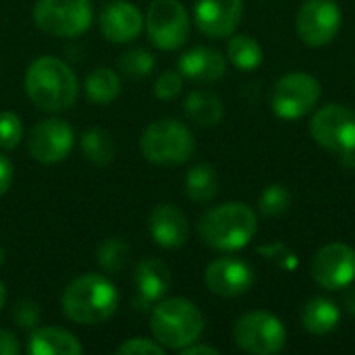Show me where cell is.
I'll return each instance as SVG.
<instances>
[{"label":"cell","instance_id":"cell-3","mask_svg":"<svg viewBox=\"0 0 355 355\" xmlns=\"http://www.w3.org/2000/svg\"><path fill=\"white\" fill-rule=\"evenodd\" d=\"M62 312L75 324L94 327L106 322L119 308L116 287L100 275H83L75 279L62 293Z\"/></svg>","mask_w":355,"mask_h":355},{"label":"cell","instance_id":"cell-33","mask_svg":"<svg viewBox=\"0 0 355 355\" xmlns=\"http://www.w3.org/2000/svg\"><path fill=\"white\" fill-rule=\"evenodd\" d=\"M12 320L21 329H35L40 324V320H42L40 306L33 300H21L12 308Z\"/></svg>","mask_w":355,"mask_h":355},{"label":"cell","instance_id":"cell-36","mask_svg":"<svg viewBox=\"0 0 355 355\" xmlns=\"http://www.w3.org/2000/svg\"><path fill=\"white\" fill-rule=\"evenodd\" d=\"M12 185V164L6 156H0V198Z\"/></svg>","mask_w":355,"mask_h":355},{"label":"cell","instance_id":"cell-34","mask_svg":"<svg viewBox=\"0 0 355 355\" xmlns=\"http://www.w3.org/2000/svg\"><path fill=\"white\" fill-rule=\"evenodd\" d=\"M116 352L123 355H162L164 347L146 337H135V339H127Z\"/></svg>","mask_w":355,"mask_h":355},{"label":"cell","instance_id":"cell-1","mask_svg":"<svg viewBox=\"0 0 355 355\" xmlns=\"http://www.w3.org/2000/svg\"><path fill=\"white\" fill-rule=\"evenodd\" d=\"M25 92L37 108L60 112L75 104L79 81L67 62L54 56H40L25 73Z\"/></svg>","mask_w":355,"mask_h":355},{"label":"cell","instance_id":"cell-38","mask_svg":"<svg viewBox=\"0 0 355 355\" xmlns=\"http://www.w3.org/2000/svg\"><path fill=\"white\" fill-rule=\"evenodd\" d=\"M345 310L355 318V287H352V289L345 293Z\"/></svg>","mask_w":355,"mask_h":355},{"label":"cell","instance_id":"cell-26","mask_svg":"<svg viewBox=\"0 0 355 355\" xmlns=\"http://www.w3.org/2000/svg\"><path fill=\"white\" fill-rule=\"evenodd\" d=\"M227 56L239 71H254L262 64L264 52H262V46L256 37L241 33L229 42Z\"/></svg>","mask_w":355,"mask_h":355},{"label":"cell","instance_id":"cell-2","mask_svg":"<svg viewBox=\"0 0 355 355\" xmlns=\"http://www.w3.org/2000/svg\"><path fill=\"white\" fill-rule=\"evenodd\" d=\"M258 231L256 212L243 202H227L210 208L198 220L202 241L218 252H237L245 248Z\"/></svg>","mask_w":355,"mask_h":355},{"label":"cell","instance_id":"cell-28","mask_svg":"<svg viewBox=\"0 0 355 355\" xmlns=\"http://www.w3.org/2000/svg\"><path fill=\"white\" fill-rule=\"evenodd\" d=\"M291 202H293V196H291L289 187L281 185V183H272L260 196V212L266 218H275V216L285 214L289 210Z\"/></svg>","mask_w":355,"mask_h":355},{"label":"cell","instance_id":"cell-37","mask_svg":"<svg viewBox=\"0 0 355 355\" xmlns=\"http://www.w3.org/2000/svg\"><path fill=\"white\" fill-rule=\"evenodd\" d=\"M181 355H218V349L210 347V345H198V343H191L187 347L181 349Z\"/></svg>","mask_w":355,"mask_h":355},{"label":"cell","instance_id":"cell-19","mask_svg":"<svg viewBox=\"0 0 355 355\" xmlns=\"http://www.w3.org/2000/svg\"><path fill=\"white\" fill-rule=\"evenodd\" d=\"M179 73L185 79L198 83H212L225 77L227 62L225 56L214 48H191L179 58Z\"/></svg>","mask_w":355,"mask_h":355},{"label":"cell","instance_id":"cell-24","mask_svg":"<svg viewBox=\"0 0 355 355\" xmlns=\"http://www.w3.org/2000/svg\"><path fill=\"white\" fill-rule=\"evenodd\" d=\"M81 152L85 154V158L98 166H108L114 156H116V146L112 135L102 129V127H89L83 135H81Z\"/></svg>","mask_w":355,"mask_h":355},{"label":"cell","instance_id":"cell-6","mask_svg":"<svg viewBox=\"0 0 355 355\" xmlns=\"http://www.w3.org/2000/svg\"><path fill=\"white\" fill-rule=\"evenodd\" d=\"M235 345L252 355L279 354L287 343V331L279 316L258 310L237 318L233 327Z\"/></svg>","mask_w":355,"mask_h":355},{"label":"cell","instance_id":"cell-30","mask_svg":"<svg viewBox=\"0 0 355 355\" xmlns=\"http://www.w3.org/2000/svg\"><path fill=\"white\" fill-rule=\"evenodd\" d=\"M258 254L268 260L270 264H275L279 270H285V272H295L300 268V258L297 254L287 248L285 243H270V245H262L258 248Z\"/></svg>","mask_w":355,"mask_h":355},{"label":"cell","instance_id":"cell-11","mask_svg":"<svg viewBox=\"0 0 355 355\" xmlns=\"http://www.w3.org/2000/svg\"><path fill=\"white\" fill-rule=\"evenodd\" d=\"M341 29V10L335 0H306L297 12V33L304 44L320 48Z\"/></svg>","mask_w":355,"mask_h":355},{"label":"cell","instance_id":"cell-31","mask_svg":"<svg viewBox=\"0 0 355 355\" xmlns=\"http://www.w3.org/2000/svg\"><path fill=\"white\" fill-rule=\"evenodd\" d=\"M23 137L21 119L15 112H0V148L15 150Z\"/></svg>","mask_w":355,"mask_h":355},{"label":"cell","instance_id":"cell-20","mask_svg":"<svg viewBox=\"0 0 355 355\" xmlns=\"http://www.w3.org/2000/svg\"><path fill=\"white\" fill-rule=\"evenodd\" d=\"M27 354L29 355H79L81 343L75 335L62 329H33L27 339Z\"/></svg>","mask_w":355,"mask_h":355},{"label":"cell","instance_id":"cell-7","mask_svg":"<svg viewBox=\"0 0 355 355\" xmlns=\"http://www.w3.org/2000/svg\"><path fill=\"white\" fill-rule=\"evenodd\" d=\"M94 19L89 0H37L33 6L35 25L54 37H77Z\"/></svg>","mask_w":355,"mask_h":355},{"label":"cell","instance_id":"cell-14","mask_svg":"<svg viewBox=\"0 0 355 355\" xmlns=\"http://www.w3.org/2000/svg\"><path fill=\"white\" fill-rule=\"evenodd\" d=\"M206 287L220 297H239L254 285V270L248 262L237 258L214 260L204 275Z\"/></svg>","mask_w":355,"mask_h":355},{"label":"cell","instance_id":"cell-29","mask_svg":"<svg viewBox=\"0 0 355 355\" xmlns=\"http://www.w3.org/2000/svg\"><path fill=\"white\" fill-rule=\"evenodd\" d=\"M154 56L152 52L144 50V48H133V50H127L121 60H119V69L125 77L129 79H144L148 77L152 71H154Z\"/></svg>","mask_w":355,"mask_h":355},{"label":"cell","instance_id":"cell-10","mask_svg":"<svg viewBox=\"0 0 355 355\" xmlns=\"http://www.w3.org/2000/svg\"><path fill=\"white\" fill-rule=\"evenodd\" d=\"M146 29L160 50H177L189 37V15L179 0H154L146 15Z\"/></svg>","mask_w":355,"mask_h":355},{"label":"cell","instance_id":"cell-5","mask_svg":"<svg viewBox=\"0 0 355 355\" xmlns=\"http://www.w3.org/2000/svg\"><path fill=\"white\" fill-rule=\"evenodd\" d=\"M139 148L146 160L158 166H177L193 156L196 139L189 127L181 121L162 119L144 131Z\"/></svg>","mask_w":355,"mask_h":355},{"label":"cell","instance_id":"cell-4","mask_svg":"<svg viewBox=\"0 0 355 355\" xmlns=\"http://www.w3.org/2000/svg\"><path fill=\"white\" fill-rule=\"evenodd\" d=\"M150 329L164 349H177L196 343L204 333V316L185 297L162 300L152 308Z\"/></svg>","mask_w":355,"mask_h":355},{"label":"cell","instance_id":"cell-12","mask_svg":"<svg viewBox=\"0 0 355 355\" xmlns=\"http://www.w3.org/2000/svg\"><path fill=\"white\" fill-rule=\"evenodd\" d=\"M312 277L322 289H347L355 281V250L339 241L320 248L312 260Z\"/></svg>","mask_w":355,"mask_h":355},{"label":"cell","instance_id":"cell-18","mask_svg":"<svg viewBox=\"0 0 355 355\" xmlns=\"http://www.w3.org/2000/svg\"><path fill=\"white\" fill-rule=\"evenodd\" d=\"M152 239L166 250H177L187 243L189 225L187 216L175 204H158L148 218Z\"/></svg>","mask_w":355,"mask_h":355},{"label":"cell","instance_id":"cell-9","mask_svg":"<svg viewBox=\"0 0 355 355\" xmlns=\"http://www.w3.org/2000/svg\"><path fill=\"white\" fill-rule=\"evenodd\" d=\"M314 141L337 154L345 156L355 152V110L343 104H327L310 121Z\"/></svg>","mask_w":355,"mask_h":355},{"label":"cell","instance_id":"cell-25","mask_svg":"<svg viewBox=\"0 0 355 355\" xmlns=\"http://www.w3.org/2000/svg\"><path fill=\"white\" fill-rule=\"evenodd\" d=\"M119 94H121V79L112 69L100 67L85 77V96L94 104H110Z\"/></svg>","mask_w":355,"mask_h":355},{"label":"cell","instance_id":"cell-15","mask_svg":"<svg viewBox=\"0 0 355 355\" xmlns=\"http://www.w3.org/2000/svg\"><path fill=\"white\" fill-rule=\"evenodd\" d=\"M243 15V0H198L193 19L208 37H227L235 31Z\"/></svg>","mask_w":355,"mask_h":355},{"label":"cell","instance_id":"cell-40","mask_svg":"<svg viewBox=\"0 0 355 355\" xmlns=\"http://www.w3.org/2000/svg\"><path fill=\"white\" fill-rule=\"evenodd\" d=\"M2 264H4V250L0 248V266H2Z\"/></svg>","mask_w":355,"mask_h":355},{"label":"cell","instance_id":"cell-13","mask_svg":"<svg viewBox=\"0 0 355 355\" xmlns=\"http://www.w3.org/2000/svg\"><path fill=\"white\" fill-rule=\"evenodd\" d=\"M73 129L60 119H46L37 123L27 139L29 156L42 164H56L64 160L73 148Z\"/></svg>","mask_w":355,"mask_h":355},{"label":"cell","instance_id":"cell-35","mask_svg":"<svg viewBox=\"0 0 355 355\" xmlns=\"http://www.w3.org/2000/svg\"><path fill=\"white\" fill-rule=\"evenodd\" d=\"M21 352L17 337L10 331L0 329V355H17Z\"/></svg>","mask_w":355,"mask_h":355},{"label":"cell","instance_id":"cell-27","mask_svg":"<svg viewBox=\"0 0 355 355\" xmlns=\"http://www.w3.org/2000/svg\"><path fill=\"white\" fill-rule=\"evenodd\" d=\"M129 258H131V250L119 237H110V239L102 241L96 250V262L100 264L102 270H106L110 275L125 270V266L129 264Z\"/></svg>","mask_w":355,"mask_h":355},{"label":"cell","instance_id":"cell-16","mask_svg":"<svg viewBox=\"0 0 355 355\" xmlns=\"http://www.w3.org/2000/svg\"><path fill=\"white\" fill-rule=\"evenodd\" d=\"M133 285H135L133 304L141 310L154 308L171 289V270L162 260L146 258L135 266Z\"/></svg>","mask_w":355,"mask_h":355},{"label":"cell","instance_id":"cell-21","mask_svg":"<svg viewBox=\"0 0 355 355\" xmlns=\"http://www.w3.org/2000/svg\"><path fill=\"white\" fill-rule=\"evenodd\" d=\"M341 322L339 306L329 297H314L302 310V327L314 337H324L333 333Z\"/></svg>","mask_w":355,"mask_h":355},{"label":"cell","instance_id":"cell-22","mask_svg":"<svg viewBox=\"0 0 355 355\" xmlns=\"http://www.w3.org/2000/svg\"><path fill=\"white\" fill-rule=\"evenodd\" d=\"M185 114L198 127H214L223 121L225 104L214 92H191L185 98Z\"/></svg>","mask_w":355,"mask_h":355},{"label":"cell","instance_id":"cell-23","mask_svg":"<svg viewBox=\"0 0 355 355\" xmlns=\"http://www.w3.org/2000/svg\"><path fill=\"white\" fill-rule=\"evenodd\" d=\"M218 187H220L218 173L212 164H206V162L189 168V173L185 177V193L189 196V200L200 202V204L216 198Z\"/></svg>","mask_w":355,"mask_h":355},{"label":"cell","instance_id":"cell-8","mask_svg":"<svg viewBox=\"0 0 355 355\" xmlns=\"http://www.w3.org/2000/svg\"><path fill=\"white\" fill-rule=\"evenodd\" d=\"M322 87L316 77L304 71L289 73L281 77L272 87L270 106L279 119L297 121L306 116L320 100Z\"/></svg>","mask_w":355,"mask_h":355},{"label":"cell","instance_id":"cell-39","mask_svg":"<svg viewBox=\"0 0 355 355\" xmlns=\"http://www.w3.org/2000/svg\"><path fill=\"white\" fill-rule=\"evenodd\" d=\"M4 302H6V289H4V285L0 283V310H2V306H4Z\"/></svg>","mask_w":355,"mask_h":355},{"label":"cell","instance_id":"cell-17","mask_svg":"<svg viewBox=\"0 0 355 355\" xmlns=\"http://www.w3.org/2000/svg\"><path fill=\"white\" fill-rule=\"evenodd\" d=\"M144 27V17L139 8L127 0H112L104 6L100 15V29L108 42L127 44L139 35Z\"/></svg>","mask_w":355,"mask_h":355},{"label":"cell","instance_id":"cell-32","mask_svg":"<svg viewBox=\"0 0 355 355\" xmlns=\"http://www.w3.org/2000/svg\"><path fill=\"white\" fill-rule=\"evenodd\" d=\"M181 89H183V75L177 71H164L154 83V94L158 100H173L181 94Z\"/></svg>","mask_w":355,"mask_h":355}]
</instances>
